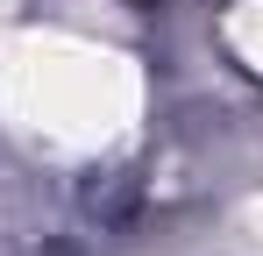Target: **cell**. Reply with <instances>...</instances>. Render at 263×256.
Returning <instances> with one entry per match:
<instances>
[{
	"label": "cell",
	"instance_id": "6da1fadb",
	"mask_svg": "<svg viewBox=\"0 0 263 256\" xmlns=\"http://www.w3.org/2000/svg\"><path fill=\"white\" fill-rule=\"evenodd\" d=\"M157 85L128 36L79 7L0 0V157L57 185L114 178L142 157Z\"/></svg>",
	"mask_w": 263,
	"mask_h": 256
},
{
	"label": "cell",
	"instance_id": "3957f363",
	"mask_svg": "<svg viewBox=\"0 0 263 256\" xmlns=\"http://www.w3.org/2000/svg\"><path fill=\"white\" fill-rule=\"evenodd\" d=\"M228 256H263V192H242L228 207Z\"/></svg>",
	"mask_w": 263,
	"mask_h": 256
},
{
	"label": "cell",
	"instance_id": "7a4b0ae2",
	"mask_svg": "<svg viewBox=\"0 0 263 256\" xmlns=\"http://www.w3.org/2000/svg\"><path fill=\"white\" fill-rule=\"evenodd\" d=\"M214 43L228 57V71H242L263 93V0H220L214 7Z\"/></svg>",
	"mask_w": 263,
	"mask_h": 256
}]
</instances>
